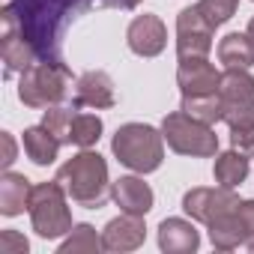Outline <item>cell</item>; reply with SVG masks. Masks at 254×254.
Here are the masks:
<instances>
[{
    "label": "cell",
    "mask_w": 254,
    "mask_h": 254,
    "mask_svg": "<svg viewBox=\"0 0 254 254\" xmlns=\"http://www.w3.org/2000/svg\"><path fill=\"white\" fill-rule=\"evenodd\" d=\"M144 0H9V9L18 21V30L24 39L36 48L39 60H60V45L66 24L87 9L99 6H120V9H135Z\"/></svg>",
    "instance_id": "obj_1"
},
{
    "label": "cell",
    "mask_w": 254,
    "mask_h": 254,
    "mask_svg": "<svg viewBox=\"0 0 254 254\" xmlns=\"http://www.w3.org/2000/svg\"><path fill=\"white\" fill-rule=\"evenodd\" d=\"M54 180L63 186L69 200L84 209H102L108 203L111 186H114L108 177V162L93 150H81L78 156L66 159Z\"/></svg>",
    "instance_id": "obj_2"
},
{
    "label": "cell",
    "mask_w": 254,
    "mask_h": 254,
    "mask_svg": "<svg viewBox=\"0 0 254 254\" xmlns=\"http://www.w3.org/2000/svg\"><path fill=\"white\" fill-rule=\"evenodd\" d=\"M111 153L135 174H153L165 162V135L147 123H126L111 141Z\"/></svg>",
    "instance_id": "obj_3"
},
{
    "label": "cell",
    "mask_w": 254,
    "mask_h": 254,
    "mask_svg": "<svg viewBox=\"0 0 254 254\" xmlns=\"http://www.w3.org/2000/svg\"><path fill=\"white\" fill-rule=\"evenodd\" d=\"M69 84L72 72L63 60H36L18 78V99L27 108H51L66 99Z\"/></svg>",
    "instance_id": "obj_4"
},
{
    "label": "cell",
    "mask_w": 254,
    "mask_h": 254,
    "mask_svg": "<svg viewBox=\"0 0 254 254\" xmlns=\"http://www.w3.org/2000/svg\"><path fill=\"white\" fill-rule=\"evenodd\" d=\"M66 200H69V194L63 191V186L57 180L33 186L27 212H30V224H33L36 236H42V239H60V236H66L75 227Z\"/></svg>",
    "instance_id": "obj_5"
},
{
    "label": "cell",
    "mask_w": 254,
    "mask_h": 254,
    "mask_svg": "<svg viewBox=\"0 0 254 254\" xmlns=\"http://www.w3.org/2000/svg\"><path fill=\"white\" fill-rule=\"evenodd\" d=\"M162 135H165V144L180 156L209 159L218 153V135L212 132V126L189 117L186 111H174L162 120Z\"/></svg>",
    "instance_id": "obj_6"
},
{
    "label": "cell",
    "mask_w": 254,
    "mask_h": 254,
    "mask_svg": "<svg viewBox=\"0 0 254 254\" xmlns=\"http://www.w3.org/2000/svg\"><path fill=\"white\" fill-rule=\"evenodd\" d=\"M212 33L215 27L206 21V15L197 6H186L177 15V57L191 60V57H206L212 51Z\"/></svg>",
    "instance_id": "obj_7"
},
{
    "label": "cell",
    "mask_w": 254,
    "mask_h": 254,
    "mask_svg": "<svg viewBox=\"0 0 254 254\" xmlns=\"http://www.w3.org/2000/svg\"><path fill=\"white\" fill-rule=\"evenodd\" d=\"M233 206H239V194L233 189H224V186H215V189L197 186V189H189L183 194V212L200 224H209L215 215H221Z\"/></svg>",
    "instance_id": "obj_8"
},
{
    "label": "cell",
    "mask_w": 254,
    "mask_h": 254,
    "mask_svg": "<svg viewBox=\"0 0 254 254\" xmlns=\"http://www.w3.org/2000/svg\"><path fill=\"white\" fill-rule=\"evenodd\" d=\"M147 239V227H144V215H132L123 212L117 218H111L102 230V248L111 254H123V251H135L141 248Z\"/></svg>",
    "instance_id": "obj_9"
},
{
    "label": "cell",
    "mask_w": 254,
    "mask_h": 254,
    "mask_svg": "<svg viewBox=\"0 0 254 254\" xmlns=\"http://www.w3.org/2000/svg\"><path fill=\"white\" fill-rule=\"evenodd\" d=\"M126 42L138 57H159L168 45V27L159 15H138L126 30Z\"/></svg>",
    "instance_id": "obj_10"
},
{
    "label": "cell",
    "mask_w": 254,
    "mask_h": 254,
    "mask_svg": "<svg viewBox=\"0 0 254 254\" xmlns=\"http://www.w3.org/2000/svg\"><path fill=\"white\" fill-rule=\"evenodd\" d=\"M177 84H180L183 96L218 93V87H221V72H218L206 57L180 60V66H177Z\"/></svg>",
    "instance_id": "obj_11"
},
{
    "label": "cell",
    "mask_w": 254,
    "mask_h": 254,
    "mask_svg": "<svg viewBox=\"0 0 254 254\" xmlns=\"http://www.w3.org/2000/svg\"><path fill=\"white\" fill-rule=\"evenodd\" d=\"M117 105V93H114V81L108 72L102 69H90L75 81V108H93V111H105Z\"/></svg>",
    "instance_id": "obj_12"
},
{
    "label": "cell",
    "mask_w": 254,
    "mask_h": 254,
    "mask_svg": "<svg viewBox=\"0 0 254 254\" xmlns=\"http://www.w3.org/2000/svg\"><path fill=\"white\" fill-rule=\"evenodd\" d=\"M111 197L123 212H132V215H147L156 203L153 189L141 177H120L111 186Z\"/></svg>",
    "instance_id": "obj_13"
},
{
    "label": "cell",
    "mask_w": 254,
    "mask_h": 254,
    "mask_svg": "<svg viewBox=\"0 0 254 254\" xmlns=\"http://www.w3.org/2000/svg\"><path fill=\"white\" fill-rule=\"evenodd\" d=\"M200 245V233L186 218H165L159 224V248L165 254H191Z\"/></svg>",
    "instance_id": "obj_14"
},
{
    "label": "cell",
    "mask_w": 254,
    "mask_h": 254,
    "mask_svg": "<svg viewBox=\"0 0 254 254\" xmlns=\"http://www.w3.org/2000/svg\"><path fill=\"white\" fill-rule=\"evenodd\" d=\"M30 194H33V183L24 174L15 171H3L0 177V215L15 218L30 206Z\"/></svg>",
    "instance_id": "obj_15"
},
{
    "label": "cell",
    "mask_w": 254,
    "mask_h": 254,
    "mask_svg": "<svg viewBox=\"0 0 254 254\" xmlns=\"http://www.w3.org/2000/svg\"><path fill=\"white\" fill-rule=\"evenodd\" d=\"M206 230H209L212 248H218V251H233V248H239V245L248 242V233H245V224H242L236 206L227 209V212H221V215H215L206 224Z\"/></svg>",
    "instance_id": "obj_16"
},
{
    "label": "cell",
    "mask_w": 254,
    "mask_h": 254,
    "mask_svg": "<svg viewBox=\"0 0 254 254\" xmlns=\"http://www.w3.org/2000/svg\"><path fill=\"white\" fill-rule=\"evenodd\" d=\"M21 144H24L27 159H30L33 165H39V168L54 165V162H57V153H60V147H63V144H60V138H57V135H51L42 123H39V126H30V129H24Z\"/></svg>",
    "instance_id": "obj_17"
},
{
    "label": "cell",
    "mask_w": 254,
    "mask_h": 254,
    "mask_svg": "<svg viewBox=\"0 0 254 254\" xmlns=\"http://www.w3.org/2000/svg\"><path fill=\"white\" fill-rule=\"evenodd\" d=\"M218 63L224 69H251L254 66V42L248 33H227L218 42Z\"/></svg>",
    "instance_id": "obj_18"
},
{
    "label": "cell",
    "mask_w": 254,
    "mask_h": 254,
    "mask_svg": "<svg viewBox=\"0 0 254 254\" xmlns=\"http://www.w3.org/2000/svg\"><path fill=\"white\" fill-rule=\"evenodd\" d=\"M248 171H251V168H248V156L236 153L233 147H230L227 153H215L212 177H215L218 186H224V189H239V186L245 183Z\"/></svg>",
    "instance_id": "obj_19"
},
{
    "label": "cell",
    "mask_w": 254,
    "mask_h": 254,
    "mask_svg": "<svg viewBox=\"0 0 254 254\" xmlns=\"http://www.w3.org/2000/svg\"><path fill=\"white\" fill-rule=\"evenodd\" d=\"M180 111H186L189 117L212 126L221 120V111H224V99L221 93H200V96H183V105Z\"/></svg>",
    "instance_id": "obj_20"
},
{
    "label": "cell",
    "mask_w": 254,
    "mask_h": 254,
    "mask_svg": "<svg viewBox=\"0 0 254 254\" xmlns=\"http://www.w3.org/2000/svg\"><path fill=\"white\" fill-rule=\"evenodd\" d=\"M102 129H105L102 117H96V114H75L72 126H69V144H75L81 150H90V147L99 144Z\"/></svg>",
    "instance_id": "obj_21"
},
{
    "label": "cell",
    "mask_w": 254,
    "mask_h": 254,
    "mask_svg": "<svg viewBox=\"0 0 254 254\" xmlns=\"http://www.w3.org/2000/svg\"><path fill=\"white\" fill-rule=\"evenodd\" d=\"M224 102H242L254 99V75L248 69H224L221 72V87H218Z\"/></svg>",
    "instance_id": "obj_22"
},
{
    "label": "cell",
    "mask_w": 254,
    "mask_h": 254,
    "mask_svg": "<svg viewBox=\"0 0 254 254\" xmlns=\"http://www.w3.org/2000/svg\"><path fill=\"white\" fill-rule=\"evenodd\" d=\"M96 251H105V248L93 224H75L69 236L60 242V254H96Z\"/></svg>",
    "instance_id": "obj_23"
},
{
    "label": "cell",
    "mask_w": 254,
    "mask_h": 254,
    "mask_svg": "<svg viewBox=\"0 0 254 254\" xmlns=\"http://www.w3.org/2000/svg\"><path fill=\"white\" fill-rule=\"evenodd\" d=\"M72 108H66V105H51V108H45V114H42V126L51 132V135H57L60 138V144H69V126H72Z\"/></svg>",
    "instance_id": "obj_24"
},
{
    "label": "cell",
    "mask_w": 254,
    "mask_h": 254,
    "mask_svg": "<svg viewBox=\"0 0 254 254\" xmlns=\"http://www.w3.org/2000/svg\"><path fill=\"white\" fill-rule=\"evenodd\" d=\"M197 9L206 15V21H209L212 27H221V24H227V21L236 15L239 0H200Z\"/></svg>",
    "instance_id": "obj_25"
},
{
    "label": "cell",
    "mask_w": 254,
    "mask_h": 254,
    "mask_svg": "<svg viewBox=\"0 0 254 254\" xmlns=\"http://www.w3.org/2000/svg\"><path fill=\"white\" fill-rule=\"evenodd\" d=\"M221 123H227L230 129L254 126V99H242V102H224Z\"/></svg>",
    "instance_id": "obj_26"
},
{
    "label": "cell",
    "mask_w": 254,
    "mask_h": 254,
    "mask_svg": "<svg viewBox=\"0 0 254 254\" xmlns=\"http://www.w3.org/2000/svg\"><path fill=\"white\" fill-rule=\"evenodd\" d=\"M230 147L248 159H254V126H242V129H230Z\"/></svg>",
    "instance_id": "obj_27"
},
{
    "label": "cell",
    "mask_w": 254,
    "mask_h": 254,
    "mask_svg": "<svg viewBox=\"0 0 254 254\" xmlns=\"http://www.w3.org/2000/svg\"><path fill=\"white\" fill-rule=\"evenodd\" d=\"M27 248H30L27 236H21L15 230H3V233H0V254H27Z\"/></svg>",
    "instance_id": "obj_28"
},
{
    "label": "cell",
    "mask_w": 254,
    "mask_h": 254,
    "mask_svg": "<svg viewBox=\"0 0 254 254\" xmlns=\"http://www.w3.org/2000/svg\"><path fill=\"white\" fill-rule=\"evenodd\" d=\"M0 144H3V159H0V165H3V171H9L12 162H15V153H18L15 138H12L9 132H0Z\"/></svg>",
    "instance_id": "obj_29"
},
{
    "label": "cell",
    "mask_w": 254,
    "mask_h": 254,
    "mask_svg": "<svg viewBox=\"0 0 254 254\" xmlns=\"http://www.w3.org/2000/svg\"><path fill=\"white\" fill-rule=\"evenodd\" d=\"M236 212H239V218H242V224H245V233H248V239H251V236H254V200H239Z\"/></svg>",
    "instance_id": "obj_30"
},
{
    "label": "cell",
    "mask_w": 254,
    "mask_h": 254,
    "mask_svg": "<svg viewBox=\"0 0 254 254\" xmlns=\"http://www.w3.org/2000/svg\"><path fill=\"white\" fill-rule=\"evenodd\" d=\"M245 33H248V39H251V42H254V18H251V21H248V27H245Z\"/></svg>",
    "instance_id": "obj_31"
},
{
    "label": "cell",
    "mask_w": 254,
    "mask_h": 254,
    "mask_svg": "<svg viewBox=\"0 0 254 254\" xmlns=\"http://www.w3.org/2000/svg\"><path fill=\"white\" fill-rule=\"evenodd\" d=\"M245 245H248V251H254V236H251V239H248Z\"/></svg>",
    "instance_id": "obj_32"
}]
</instances>
